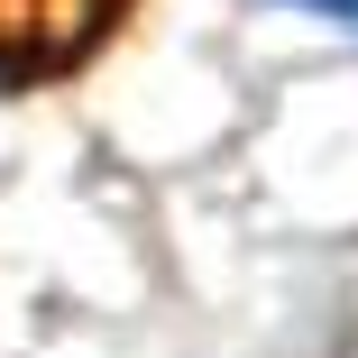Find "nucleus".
<instances>
[{
	"label": "nucleus",
	"instance_id": "nucleus-1",
	"mask_svg": "<svg viewBox=\"0 0 358 358\" xmlns=\"http://www.w3.org/2000/svg\"><path fill=\"white\" fill-rule=\"evenodd\" d=\"M148 0H0V101L74 92L138 37Z\"/></svg>",
	"mask_w": 358,
	"mask_h": 358
},
{
	"label": "nucleus",
	"instance_id": "nucleus-2",
	"mask_svg": "<svg viewBox=\"0 0 358 358\" xmlns=\"http://www.w3.org/2000/svg\"><path fill=\"white\" fill-rule=\"evenodd\" d=\"M294 10H313V19H340V28H358V0H294Z\"/></svg>",
	"mask_w": 358,
	"mask_h": 358
}]
</instances>
